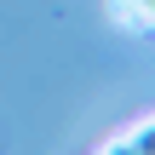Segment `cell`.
Returning a JSON list of instances; mask_svg holds the SVG:
<instances>
[{"label": "cell", "mask_w": 155, "mask_h": 155, "mask_svg": "<svg viewBox=\"0 0 155 155\" xmlns=\"http://www.w3.org/2000/svg\"><path fill=\"white\" fill-rule=\"evenodd\" d=\"M121 150H155V121H150V127H138V132H132Z\"/></svg>", "instance_id": "obj_1"}]
</instances>
